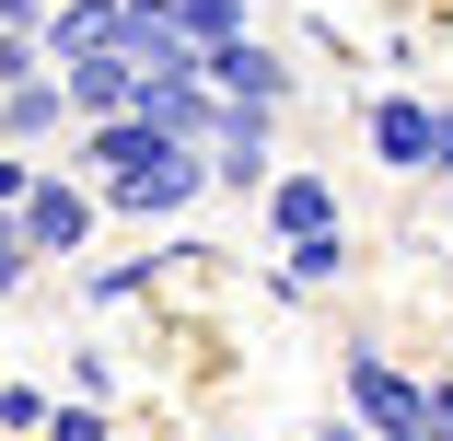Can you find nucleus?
I'll return each instance as SVG.
<instances>
[{
	"label": "nucleus",
	"mask_w": 453,
	"mask_h": 441,
	"mask_svg": "<svg viewBox=\"0 0 453 441\" xmlns=\"http://www.w3.org/2000/svg\"><path fill=\"white\" fill-rule=\"evenodd\" d=\"M174 35H187V47L210 58V47H233V35H256V0H174Z\"/></svg>",
	"instance_id": "nucleus-12"
},
{
	"label": "nucleus",
	"mask_w": 453,
	"mask_h": 441,
	"mask_svg": "<svg viewBox=\"0 0 453 441\" xmlns=\"http://www.w3.org/2000/svg\"><path fill=\"white\" fill-rule=\"evenodd\" d=\"M94 232H105V186L70 174V163H47L35 198H24V244L47 255V268H70V255H94Z\"/></svg>",
	"instance_id": "nucleus-2"
},
{
	"label": "nucleus",
	"mask_w": 453,
	"mask_h": 441,
	"mask_svg": "<svg viewBox=\"0 0 453 441\" xmlns=\"http://www.w3.org/2000/svg\"><path fill=\"white\" fill-rule=\"evenodd\" d=\"M210 94H221V105H256V117H280V105L303 94V70H291L280 35H233V47H210Z\"/></svg>",
	"instance_id": "nucleus-5"
},
{
	"label": "nucleus",
	"mask_w": 453,
	"mask_h": 441,
	"mask_svg": "<svg viewBox=\"0 0 453 441\" xmlns=\"http://www.w3.org/2000/svg\"><path fill=\"white\" fill-rule=\"evenodd\" d=\"M58 128H81V117H70V94H58V70L0 81V151H35V140H58Z\"/></svg>",
	"instance_id": "nucleus-9"
},
{
	"label": "nucleus",
	"mask_w": 453,
	"mask_h": 441,
	"mask_svg": "<svg viewBox=\"0 0 453 441\" xmlns=\"http://www.w3.org/2000/svg\"><path fill=\"white\" fill-rule=\"evenodd\" d=\"M280 441H372V430H280Z\"/></svg>",
	"instance_id": "nucleus-21"
},
{
	"label": "nucleus",
	"mask_w": 453,
	"mask_h": 441,
	"mask_svg": "<svg viewBox=\"0 0 453 441\" xmlns=\"http://www.w3.org/2000/svg\"><path fill=\"white\" fill-rule=\"evenodd\" d=\"M418 430H430V441H453V372H430V384H418Z\"/></svg>",
	"instance_id": "nucleus-17"
},
{
	"label": "nucleus",
	"mask_w": 453,
	"mask_h": 441,
	"mask_svg": "<svg viewBox=\"0 0 453 441\" xmlns=\"http://www.w3.org/2000/svg\"><path fill=\"white\" fill-rule=\"evenodd\" d=\"M360 140H372V163L407 174V186L441 174V105L430 94H372V105H360Z\"/></svg>",
	"instance_id": "nucleus-4"
},
{
	"label": "nucleus",
	"mask_w": 453,
	"mask_h": 441,
	"mask_svg": "<svg viewBox=\"0 0 453 441\" xmlns=\"http://www.w3.org/2000/svg\"><path fill=\"white\" fill-rule=\"evenodd\" d=\"M337 395H349V430H372V441L384 430H418V372H395L372 337L337 348Z\"/></svg>",
	"instance_id": "nucleus-3"
},
{
	"label": "nucleus",
	"mask_w": 453,
	"mask_h": 441,
	"mask_svg": "<svg viewBox=\"0 0 453 441\" xmlns=\"http://www.w3.org/2000/svg\"><path fill=\"white\" fill-rule=\"evenodd\" d=\"M384 441H430V430H384Z\"/></svg>",
	"instance_id": "nucleus-22"
},
{
	"label": "nucleus",
	"mask_w": 453,
	"mask_h": 441,
	"mask_svg": "<svg viewBox=\"0 0 453 441\" xmlns=\"http://www.w3.org/2000/svg\"><path fill=\"white\" fill-rule=\"evenodd\" d=\"M35 268H47V255L24 244V209H0V302H24V291H35Z\"/></svg>",
	"instance_id": "nucleus-13"
},
{
	"label": "nucleus",
	"mask_w": 453,
	"mask_h": 441,
	"mask_svg": "<svg viewBox=\"0 0 453 441\" xmlns=\"http://www.w3.org/2000/svg\"><path fill=\"white\" fill-rule=\"evenodd\" d=\"M267 174H280V117L221 105V128H210V186H221V198H267Z\"/></svg>",
	"instance_id": "nucleus-6"
},
{
	"label": "nucleus",
	"mask_w": 453,
	"mask_h": 441,
	"mask_svg": "<svg viewBox=\"0 0 453 441\" xmlns=\"http://www.w3.org/2000/svg\"><path fill=\"white\" fill-rule=\"evenodd\" d=\"M58 94H70L81 128H105V117H128V94H140V58H128V47H94V58L58 70Z\"/></svg>",
	"instance_id": "nucleus-8"
},
{
	"label": "nucleus",
	"mask_w": 453,
	"mask_h": 441,
	"mask_svg": "<svg viewBox=\"0 0 453 441\" xmlns=\"http://www.w3.org/2000/svg\"><path fill=\"white\" fill-rule=\"evenodd\" d=\"M47 12L58 0H0V35H47Z\"/></svg>",
	"instance_id": "nucleus-20"
},
{
	"label": "nucleus",
	"mask_w": 453,
	"mask_h": 441,
	"mask_svg": "<svg viewBox=\"0 0 453 441\" xmlns=\"http://www.w3.org/2000/svg\"><path fill=\"white\" fill-rule=\"evenodd\" d=\"M35 70H47V47H35V35H0V81H35Z\"/></svg>",
	"instance_id": "nucleus-19"
},
{
	"label": "nucleus",
	"mask_w": 453,
	"mask_h": 441,
	"mask_svg": "<svg viewBox=\"0 0 453 441\" xmlns=\"http://www.w3.org/2000/svg\"><path fill=\"white\" fill-rule=\"evenodd\" d=\"M47 441H117V418H105L94 395H58V407H47Z\"/></svg>",
	"instance_id": "nucleus-15"
},
{
	"label": "nucleus",
	"mask_w": 453,
	"mask_h": 441,
	"mask_svg": "<svg viewBox=\"0 0 453 441\" xmlns=\"http://www.w3.org/2000/svg\"><path fill=\"white\" fill-rule=\"evenodd\" d=\"M35 174H47L35 151H0V209H24V198H35Z\"/></svg>",
	"instance_id": "nucleus-18"
},
{
	"label": "nucleus",
	"mask_w": 453,
	"mask_h": 441,
	"mask_svg": "<svg viewBox=\"0 0 453 441\" xmlns=\"http://www.w3.org/2000/svg\"><path fill=\"white\" fill-rule=\"evenodd\" d=\"M210 198V151L198 140H151L128 174H105V221H174Z\"/></svg>",
	"instance_id": "nucleus-1"
},
{
	"label": "nucleus",
	"mask_w": 453,
	"mask_h": 441,
	"mask_svg": "<svg viewBox=\"0 0 453 441\" xmlns=\"http://www.w3.org/2000/svg\"><path fill=\"white\" fill-rule=\"evenodd\" d=\"M360 268V232L337 221V232H303V244H280V279H267V291H280V302H303V291H337Z\"/></svg>",
	"instance_id": "nucleus-10"
},
{
	"label": "nucleus",
	"mask_w": 453,
	"mask_h": 441,
	"mask_svg": "<svg viewBox=\"0 0 453 441\" xmlns=\"http://www.w3.org/2000/svg\"><path fill=\"white\" fill-rule=\"evenodd\" d=\"M70 395H94V407L117 395V361H105V348H70Z\"/></svg>",
	"instance_id": "nucleus-16"
},
{
	"label": "nucleus",
	"mask_w": 453,
	"mask_h": 441,
	"mask_svg": "<svg viewBox=\"0 0 453 441\" xmlns=\"http://www.w3.org/2000/svg\"><path fill=\"white\" fill-rule=\"evenodd\" d=\"M256 221H267V244H303V232H337V221H349V198H337V174L280 163V174H267V198H256Z\"/></svg>",
	"instance_id": "nucleus-7"
},
{
	"label": "nucleus",
	"mask_w": 453,
	"mask_h": 441,
	"mask_svg": "<svg viewBox=\"0 0 453 441\" xmlns=\"http://www.w3.org/2000/svg\"><path fill=\"white\" fill-rule=\"evenodd\" d=\"M47 407H58V395H35V384L0 372V441H47Z\"/></svg>",
	"instance_id": "nucleus-14"
},
{
	"label": "nucleus",
	"mask_w": 453,
	"mask_h": 441,
	"mask_svg": "<svg viewBox=\"0 0 453 441\" xmlns=\"http://www.w3.org/2000/svg\"><path fill=\"white\" fill-rule=\"evenodd\" d=\"M187 255H210V244H140V255H94V268H81V302H140V291H163V268H187Z\"/></svg>",
	"instance_id": "nucleus-11"
}]
</instances>
